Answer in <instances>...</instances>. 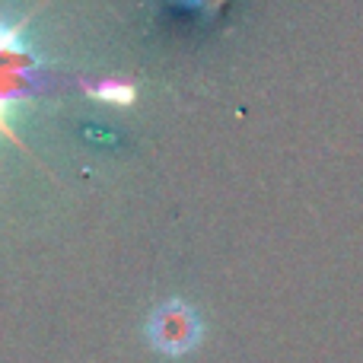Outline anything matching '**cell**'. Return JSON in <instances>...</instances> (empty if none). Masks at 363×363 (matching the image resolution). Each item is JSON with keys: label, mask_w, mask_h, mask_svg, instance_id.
Masks as SVG:
<instances>
[{"label": "cell", "mask_w": 363, "mask_h": 363, "mask_svg": "<svg viewBox=\"0 0 363 363\" xmlns=\"http://www.w3.org/2000/svg\"><path fill=\"white\" fill-rule=\"evenodd\" d=\"M32 74H35V61H32L29 48L19 42V26L16 29H4L0 26V131L10 134V108L19 102V96L26 93Z\"/></svg>", "instance_id": "cell-1"}, {"label": "cell", "mask_w": 363, "mask_h": 363, "mask_svg": "<svg viewBox=\"0 0 363 363\" xmlns=\"http://www.w3.org/2000/svg\"><path fill=\"white\" fill-rule=\"evenodd\" d=\"M201 319L191 306H185L182 300H169L150 315L147 322V338L157 351L169 354V357H179V354H188L194 345L201 341Z\"/></svg>", "instance_id": "cell-2"}]
</instances>
